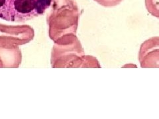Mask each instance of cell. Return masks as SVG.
Returning <instances> with one entry per match:
<instances>
[{"label":"cell","mask_w":159,"mask_h":119,"mask_svg":"<svg viewBox=\"0 0 159 119\" xmlns=\"http://www.w3.org/2000/svg\"><path fill=\"white\" fill-rule=\"evenodd\" d=\"M22 61L19 45L0 38V68H18Z\"/></svg>","instance_id":"5"},{"label":"cell","mask_w":159,"mask_h":119,"mask_svg":"<svg viewBox=\"0 0 159 119\" xmlns=\"http://www.w3.org/2000/svg\"><path fill=\"white\" fill-rule=\"evenodd\" d=\"M51 0H0V19L23 23L42 15Z\"/></svg>","instance_id":"3"},{"label":"cell","mask_w":159,"mask_h":119,"mask_svg":"<svg viewBox=\"0 0 159 119\" xmlns=\"http://www.w3.org/2000/svg\"><path fill=\"white\" fill-rule=\"evenodd\" d=\"M145 6L151 15L159 19V0H145Z\"/></svg>","instance_id":"7"},{"label":"cell","mask_w":159,"mask_h":119,"mask_svg":"<svg viewBox=\"0 0 159 119\" xmlns=\"http://www.w3.org/2000/svg\"><path fill=\"white\" fill-rule=\"evenodd\" d=\"M34 36V30L29 25L11 26L0 24V37L11 41L19 46L29 43Z\"/></svg>","instance_id":"6"},{"label":"cell","mask_w":159,"mask_h":119,"mask_svg":"<svg viewBox=\"0 0 159 119\" xmlns=\"http://www.w3.org/2000/svg\"><path fill=\"white\" fill-rule=\"evenodd\" d=\"M51 54L52 68H100L98 60L86 55L75 34H68L54 41Z\"/></svg>","instance_id":"1"},{"label":"cell","mask_w":159,"mask_h":119,"mask_svg":"<svg viewBox=\"0 0 159 119\" xmlns=\"http://www.w3.org/2000/svg\"><path fill=\"white\" fill-rule=\"evenodd\" d=\"M99 5L104 7H114L120 4L123 0H94Z\"/></svg>","instance_id":"8"},{"label":"cell","mask_w":159,"mask_h":119,"mask_svg":"<svg viewBox=\"0 0 159 119\" xmlns=\"http://www.w3.org/2000/svg\"><path fill=\"white\" fill-rule=\"evenodd\" d=\"M141 68H159V37H154L143 42L139 52Z\"/></svg>","instance_id":"4"},{"label":"cell","mask_w":159,"mask_h":119,"mask_svg":"<svg viewBox=\"0 0 159 119\" xmlns=\"http://www.w3.org/2000/svg\"><path fill=\"white\" fill-rule=\"evenodd\" d=\"M47 17L48 34L52 41L68 34H76L80 9L76 0H51Z\"/></svg>","instance_id":"2"}]
</instances>
